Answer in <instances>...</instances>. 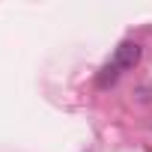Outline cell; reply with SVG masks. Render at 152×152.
<instances>
[{
    "label": "cell",
    "instance_id": "1",
    "mask_svg": "<svg viewBox=\"0 0 152 152\" xmlns=\"http://www.w3.org/2000/svg\"><path fill=\"white\" fill-rule=\"evenodd\" d=\"M140 63V45L137 42H122L116 51H113V60L102 69V75H99V87H107V84H113L122 72H128V69H134Z\"/></svg>",
    "mask_w": 152,
    "mask_h": 152
}]
</instances>
